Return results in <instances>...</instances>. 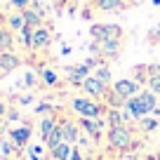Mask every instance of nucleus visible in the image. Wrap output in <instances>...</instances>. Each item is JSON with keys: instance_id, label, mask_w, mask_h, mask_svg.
<instances>
[{"instance_id": "1", "label": "nucleus", "mask_w": 160, "mask_h": 160, "mask_svg": "<svg viewBox=\"0 0 160 160\" xmlns=\"http://www.w3.org/2000/svg\"><path fill=\"white\" fill-rule=\"evenodd\" d=\"M106 139H108V146H113L118 151L132 148V132L125 125H111L106 132Z\"/></svg>"}, {"instance_id": "2", "label": "nucleus", "mask_w": 160, "mask_h": 160, "mask_svg": "<svg viewBox=\"0 0 160 160\" xmlns=\"http://www.w3.org/2000/svg\"><path fill=\"white\" fill-rule=\"evenodd\" d=\"M71 108H73L80 118H94V120L101 118V113H104V108H101L92 97H75V99L71 101Z\"/></svg>"}, {"instance_id": "3", "label": "nucleus", "mask_w": 160, "mask_h": 160, "mask_svg": "<svg viewBox=\"0 0 160 160\" xmlns=\"http://www.w3.org/2000/svg\"><path fill=\"white\" fill-rule=\"evenodd\" d=\"M90 35L97 42H104V40H111V38H120V35H122V28L115 26V24H92Z\"/></svg>"}, {"instance_id": "4", "label": "nucleus", "mask_w": 160, "mask_h": 160, "mask_svg": "<svg viewBox=\"0 0 160 160\" xmlns=\"http://www.w3.org/2000/svg\"><path fill=\"white\" fill-rule=\"evenodd\" d=\"M113 92L127 101L130 97L139 94V80H134V78H120V80H115V82H113Z\"/></svg>"}, {"instance_id": "5", "label": "nucleus", "mask_w": 160, "mask_h": 160, "mask_svg": "<svg viewBox=\"0 0 160 160\" xmlns=\"http://www.w3.org/2000/svg\"><path fill=\"white\" fill-rule=\"evenodd\" d=\"M80 87H82V92H85L87 97H92V99H99V97L106 94V87H108V85H104L99 78L90 75V78H85V82H82Z\"/></svg>"}, {"instance_id": "6", "label": "nucleus", "mask_w": 160, "mask_h": 160, "mask_svg": "<svg viewBox=\"0 0 160 160\" xmlns=\"http://www.w3.org/2000/svg\"><path fill=\"white\" fill-rule=\"evenodd\" d=\"M31 134H33V130H31L28 125H19V127H12V130H10V139L14 141L17 148H24V146H28Z\"/></svg>"}, {"instance_id": "7", "label": "nucleus", "mask_w": 160, "mask_h": 160, "mask_svg": "<svg viewBox=\"0 0 160 160\" xmlns=\"http://www.w3.org/2000/svg\"><path fill=\"white\" fill-rule=\"evenodd\" d=\"M66 73H68V82H73V85H82L85 78H90V66L75 64V66H68Z\"/></svg>"}, {"instance_id": "8", "label": "nucleus", "mask_w": 160, "mask_h": 160, "mask_svg": "<svg viewBox=\"0 0 160 160\" xmlns=\"http://www.w3.org/2000/svg\"><path fill=\"white\" fill-rule=\"evenodd\" d=\"M120 54V38H111L99 42V57L101 59H115Z\"/></svg>"}, {"instance_id": "9", "label": "nucleus", "mask_w": 160, "mask_h": 160, "mask_svg": "<svg viewBox=\"0 0 160 160\" xmlns=\"http://www.w3.org/2000/svg\"><path fill=\"white\" fill-rule=\"evenodd\" d=\"M52 42V33L50 28H45V26H40V28L33 31V50H47Z\"/></svg>"}, {"instance_id": "10", "label": "nucleus", "mask_w": 160, "mask_h": 160, "mask_svg": "<svg viewBox=\"0 0 160 160\" xmlns=\"http://www.w3.org/2000/svg\"><path fill=\"white\" fill-rule=\"evenodd\" d=\"M21 66V59L14 52H0V71L2 73H12Z\"/></svg>"}, {"instance_id": "11", "label": "nucleus", "mask_w": 160, "mask_h": 160, "mask_svg": "<svg viewBox=\"0 0 160 160\" xmlns=\"http://www.w3.org/2000/svg\"><path fill=\"white\" fill-rule=\"evenodd\" d=\"M80 125L85 127V132L92 137V139H99L101 137V127H104V122H101V118H80Z\"/></svg>"}, {"instance_id": "12", "label": "nucleus", "mask_w": 160, "mask_h": 160, "mask_svg": "<svg viewBox=\"0 0 160 160\" xmlns=\"http://www.w3.org/2000/svg\"><path fill=\"white\" fill-rule=\"evenodd\" d=\"M61 130H64V141H66V144L73 146L75 141L80 139V134H78V125H75V122H71V120L61 122Z\"/></svg>"}, {"instance_id": "13", "label": "nucleus", "mask_w": 160, "mask_h": 160, "mask_svg": "<svg viewBox=\"0 0 160 160\" xmlns=\"http://www.w3.org/2000/svg\"><path fill=\"white\" fill-rule=\"evenodd\" d=\"M94 7L101 12H118L125 7V0H94Z\"/></svg>"}, {"instance_id": "14", "label": "nucleus", "mask_w": 160, "mask_h": 160, "mask_svg": "<svg viewBox=\"0 0 160 160\" xmlns=\"http://www.w3.org/2000/svg\"><path fill=\"white\" fill-rule=\"evenodd\" d=\"M54 130H57L54 115H45V118L40 120V137H42V141H47V137H50Z\"/></svg>"}, {"instance_id": "15", "label": "nucleus", "mask_w": 160, "mask_h": 160, "mask_svg": "<svg viewBox=\"0 0 160 160\" xmlns=\"http://www.w3.org/2000/svg\"><path fill=\"white\" fill-rule=\"evenodd\" d=\"M14 50V35L10 28H0V52H12Z\"/></svg>"}, {"instance_id": "16", "label": "nucleus", "mask_w": 160, "mask_h": 160, "mask_svg": "<svg viewBox=\"0 0 160 160\" xmlns=\"http://www.w3.org/2000/svg\"><path fill=\"white\" fill-rule=\"evenodd\" d=\"M26 26V19L21 12H14V14L7 17V28L12 31V33H21V28Z\"/></svg>"}, {"instance_id": "17", "label": "nucleus", "mask_w": 160, "mask_h": 160, "mask_svg": "<svg viewBox=\"0 0 160 160\" xmlns=\"http://www.w3.org/2000/svg\"><path fill=\"white\" fill-rule=\"evenodd\" d=\"M71 153H73V146L66 144V141H61V144L57 146L54 151H50L52 160H68V158H71Z\"/></svg>"}, {"instance_id": "18", "label": "nucleus", "mask_w": 160, "mask_h": 160, "mask_svg": "<svg viewBox=\"0 0 160 160\" xmlns=\"http://www.w3.org/2000/svg\"><path fill=\"white\" fill-rule=\"evenodd\" d=\"M21 14H24V19H26V24H28V26H33V28H40V26H42V14H40V12H35L33 7L24 10Z\"/></svg>"}, {"instance_id": "19", "label": "nucleus", "mask_w": 160, "mask_h": 160, "mask_svg": "<svg viewBox=\"0 0 160 160\" xmlns=\"http://www.w3.org/2000/svg\"><path fill=\"white\" fill-rule=\"evenodd\" d=\"M64 141V130H61V125H57V130L52 132L50 137H47V141H45V146H47V151H54L57 146Z\"/></svg>"}, {"instance_id": "20", "label": "nucleus", "mask_w": 160, "mask_h": 160, "mask_svg": "<svg viewBox=\"0 0 160 160\" xmlns=\"http://www.w3.org/2000/svg\"><path fill=\"white\" fill-rule=\"evenodd\" d=\"M40 78H42V82L50 85V87L59 85V75H57V71H52V68H40Z\"/></svg>"}, {"instance_id": "21", "label": "nucleus", "mask_w": 160, "mask_h": 160, "mask_svg": "<svg viewBox=\"0 0 160 160\" xmlns=\"http://www.w3.org/2000/svg\"><path fill=\"white\" fill-rule=\"evenodd\" d=\"M33 26H28L26 24L24 28H21V45L26 47V50H33Z\"/></svg>"}, {"instance_id": "22", "label": "nucleus", "mask_w": 160, "mask_h": 160, "mask_svg": "<svg viewBox=\"0 0 160 160\" xmlns=\"http://www.w3.org/2000/svg\"><path fill=\"white\" fill-rule=\"evenodd\" d=\"M92 75H94V78H99L101 82H104V85H111V68H108L106 64L97 66V71H94Z\"/></svg>"}, {"instance_id": "23", "label": "nucleus", "mask_w": 160, "mask_h": 160, "mask_svg": "<svg viewBox=\"0 0 160 160\" xmlns=\"http://www.w3.org/2000/svg\"><path fill=\"white\" fill-rule=\"evenodd\" d=\"M108 125H125V111L111 108L108 111Z\"/></svg>"}, {"instance_id": "24", "label": "nucleus", "mask_w": 160, "mask_h": 160, "mask_svg": "<svg viewBox=\"0 0 160 160\" xmlns=\"http://www.w3.org/2000/svg\"><path fill=\"white\" fill-rule=\"evenodd\" d=\"M139 125H141V130L153 132L155 127H158V120H155V118H148V115H146V118H141V120H139Z\"/></svg>"}, {"instance_id": "25", "label": "nucleus", "mask_w": 160, "mask_h": 160, "mask_svg": "<svg viewBox=\"0 0 160 160\" xmlns=\"http://www.w3.org/2000/svg\"><path fill=\"white\" fill-rule=\"evenodd\" d=\"M33 5V0H10V7H14L17 12H24Z\"/></svg>"}, {"instance_id": "26", "label": "nucleus", "mask_w": 160, "mask_h": 160, "mask_svg": "<svg viewBox=\"0 0 160 160\" xmlns=\"http://www.w3.org/2000/svg\"><path fill=\"white\" fill-rule=\"evenodd\" d=\"M28 158L31 160H45V158H42V146H38V144L28 146Z\"/></svg>"}, {"instance_id": "27", "label": "nucleus", "mask_w": 160, "mask_h": 160, "mask_svg": "<svg viewBox=\"0 0 160 160\" xmlns=\"http://www.w3.org/2000/svg\"><path fill=\"white\" fill-rule=\"evenodd\" d=\"M148 90L155 92V94L160 97V73H158V75H151V78H148Z\"/></svg>"}, {"instance_id": "28", "label": "nucleus", "mask_w": 160, "mask_h": 160, "mask_svg": "<svg viewBox=\"0 0 160 160\" xmlns=\"http://www.w3.org/2000/svg\"><path fill=\"white\" fill-rule=\"evenodd\" d=\"M17 148V146H14V141H7V139H2V148H0V151H2V155H5V158H7V155H12V151H14Z\"/></svg>"}, {"instance_id": "29", "label": "nucleus", "mask_w": 160, "mask_h": 160, "mask_svg": "<svg viewBox=\"0 0 160 160\" xmlns=\"http://www.w3.org/2000/svg\"><path fill=\"white\" fill-rule=\"evenodd\" d=\"M52 111H54V106L47 104V101H42V104L35 106V113H52Z\"/></svg>"}, {"instance_id": "30", "label": "nucleus", "mask_w": 160, "mask_h": 160, "mask_svg": "<svg viewBox=\"0 0 160 160\" xmlns=\"http://www.w3.org/2000/svg\"><path fill=\"white\" fill-rule=\"evenodd\" d=\"M24 82H26L28 87H33V85H35V75H33V73H26V80H24Z\"/></svg>"}, {"instance_id": "31", "label": "nucleus", "mask_w": 160, "mask_h": 160, "mask_svg": "<svg viewBox=\"0 0 160 160\" xmlns=\"http://www.w3.org/2000/svg\"><path fill=\"white\" fill-rule=\"evenodd\" d=\"M68 160H82V155H80V151L75 148V146H73V153H71V158H68Z\"/></svg>"}, {"instance_id": "32", "label": "nucleus", "mask_w": 160, "mask_h": 160, "mask_svg": "<svg viewBox=\"0 0 160 160\" xmlns=\"http://www.w3.org/2000/svg\"><path fill=\"white\" fill-rule=\"evenodd\" d=\"M7 113H10V111H7V104H5V101H0V118L7 115Z\"/></svg>"}, {"instance_id": "33", "label": "nucleus", "mask_w": 160, "mask_h": 160, "mask_svg": "<svg viewBox=\"0 0 160 160\" xmlns=\"http://www.w3.org/2000/svg\"><path fill=\"white\" fill-rule=\"evenodd\" d=\"M19 101H21V104H31V101H33V97H31V94H24Z\"/></svg>"}, {"instance_id": "34", "label": "nucleus", "mask_w": 160, "mask_h": 160, "mask_svg": "<svg viewBox=\"0 0 160 160\" xmlns=\"http://www.w3.org/2000/svg\"><path fill=\"white\" fill-rule=\"evenodd\" d=\"M7 118H10V120H19V113H17V111H10V113H7Z\"/></svg>"}, {"instance_id": "35", "label": "nucleus", "mask_w": 160, "mask_h": 160, "mask_svg": "<svg viewBox=\"0 0 160 160\" xmlns=\"http://www.w3.org/2000/svg\"><path fill=\"white\" fill-rule=\"evenodd\" d=\"M151 35H160V26H158V28H155V31H153Z\"/></svg>"}, {"instance_id": "36", "label": "nucleus", "mask_w": 160, "mask_h": 160, "mask_svg": "<svg viewBox=\"0 0 160 160\" xmlns=\"http://www.w3.org/2000/svg\"><path fill=\"white\" fill-rule=\"evenodd\" d=\"M151 2H153V5H155V7H160V0H151Z\"/></svg>"}, {"instance_id": "37", "label": "nucleus", "mask_w": 160, "mask_h": 160, "mask_svg": "<svg viewBox=\"0 0 160 160\" xmlns=\"http://www.w3.org/2000/svg\"><path fill=\"white\" fill-rule=\"evenodd\" d=\"M0 5H10V0H0Z\"/></svg>"}, {"instance_id": "38", "label": "nucleus", "mask_w": 160, "mask_h": 160, "mask_svg": "<svg viewBox=\"0 0 160 160\" xmlns=\"http://www.w3.org/2000/svg\"><path fill=\"white\" fill-rule=\"evenodd\" d=\"M101 160H108V158H101Z\"/></svg>"}, {"instance_id": "39", "label": "nucleus", "mask_w": 160, "mask_h": 160, "mask_svg": "<svg viewBox=\"0 0 160 160\" xmlns=\"http://www.w3.org/2000/svg\"><path fill=\"white\" fill-rule=\"evenodd\" d=\"M137 2H139V0H137Z\"/></svg>"}]
</instances>
